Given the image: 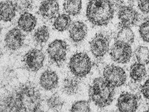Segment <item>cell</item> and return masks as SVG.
Returning a JSON list of instances; mask_svg holds the SVG:
<instances>
[{
  "instance_id": "cell-1",
  "label": "cell",
  "mask_w": 149,
  "mask_h": 112,
  "mask_svg": "<svg viewBox=\"0 0 149 112\" xmlns=\"http://www.w3.org/2000/svg\"><path fill=\"white\" fill-rule=\"evenodd\" d=\"M115 6L110 0H90L86 7V15L93 25H107L113 18Z\"/></svg>"
},
{
  "instance_id": "cell-2",
  "label": "cell",
  "mask_w": 149,
  "mask_h": 112,
  "mask_svg": "<svg viewBox=\"0 0 149 112\" xmlns=\"http://www.w3.org/2000/svg\"><path fill=\"white\" fill-rule=\"evenodd\" d=\"M115 88L101 77L95 78L89 86V98L97 107L103 108L110 105L114 99Z\"/></svg>"
},
{
  "instance_id": "cell-3",
  "label": "cell",
  "mask_w": 149,
  "mask_h": 112,
  "mask_svg": "<svg viewBox=\"0 0 149 112\" xmlns=\"http://www.w3.org/2000/svg\"><path fill=\"white\" fill-rule=\"evenodd\" d=\"M68 68L74 76L78 78L85 77L90 73L92 62L88 55L84 52H77L70 58Z\"/></svg>"
},
{
  "instance_id": "cell-4",
  "label": "cell",
  "mask_w": 149,
  "mask_h": 112,
  "mask_svg": "<svg viewBox=\"0 0 149 112\" xmlns=\"http://www.w3.org/2000/svg\"><path fill=\"white\" fill-rule=\"evenodd\" d=\"M103 77L110 85L114 88L123 85L127 80L125 70L122 67L110 64L107 65L103 71Z\"/></svg>"
},
{
  "instance_id": "cell-5",
  "label": "cell",
  "mask_w": 149,
  "mask_h": 112,
  "mask_svg": "<svg viewBox=\"0 0 149 112\" xmlns=\"http://www.w3.org/2000/svg\"><path fill=\"white\" fill-rule=\"evenodd\" d=\"M132 54L131 45L115 39L110 51L109 55L114 62L121 64L130 61Z\"/></svg>"
},
{
  "instance_id": "cell-6",
  "label": "cell",
  "mask_w": 149,
  "mask_h": 112,
  "mask_svg": "<svg viewBox=\"0 0 149 112\" xmlns=\"http://www.w3.org/2000/svg\"><path fill=\"white\" fill-rule=\"evenodd\" d=\"M110 38L109 34L102 32L97 33L89 43L90 50L96 58L104 57L109 52Z\"/></svg>"
},
{
  "instance_id": "cell-7",
  "label": "cell",
  "mask_w": 149,
  "mask_h": 112,
  "mask_svg": "<svg viewBox=\"0 0 149 112\" xmlns=\"http://www.w3.org/2000/svg\"><path fill=\"white\" fill-rule=\"evenodd\" d=\"M116 6L117 8V17L119 20L118 28L123 27H131L139 22L140 14L133 6Z\"/></svg>"
},
{
  "instance_id": "cell-8",
  "label": "cell",
  "mask_w": 149,
  "mask_h": 112,
  "mask_svg": "<svg viewBox=\"0 0 149 112\" xmlns=\"http://www.w3.org/2000/svg\"><path fill=\"white\" fill-rule=\"evenodd\" d=\"M68 48V45L65 41L56 39L48 45L47 50L51 60L60 65L66 60Z\"/></svg>"
},
{
  "instance_id": "cell-9",
  "label": "cell",
  "mask_w": 149,
  "mask_h": 112,
  "mask_svg": "<svg viewBox=\"0 0 149 112\" xmlns=\"http://www.w3.org/2000/svg\"><path fill=\"white\" fill-rule=\"evenodd\" d=\"M45 56L41 50L32 48L24 55V62L26 67L31 71L36 72L43 66Z\"/></svg>"
},
{
  "instance_id": "cell-10",
  "label": "cell",
  "mask_w": 149,
  "mask_h": 112,
  "mask_svg": "<svg viewBox=\"0 0 149 112\" xmlns=\"http://www.w3.org/2000/svg\"><path fill=\"white\" fill-rule=\"evenodd\" d=\"M25 36L19 28L14 27L6 34L4 42L6 48L10 51H16L23 45Z\"/></svg>"
},
{
  "instance_id": "cell-11",
  "label": "cell",
  "mask_w": 149,
  "mask_h": 112,
  "mask_svg": "<svg viewBox=\"0 0 149 112\" xmlns=\"http://www.w3.org/2000/svg\"><path fill=\"white\" fill-rule=\"evenodd\" d=\"M116 106L120 112L135 111L138 107L137 98L133 94L123 92L118 98Z\"/></svg>"
},
{
  "instance_id": "cell-12",
  "label": "cell",
  "mask_w": 149,
  "mask_h": 112,
  "mask_svg": "<svg viewBox=\"0 0 149 112\" xmlns=\"http://www.w3.org/2000/svg\"><path fill=\"white\" fill-rule=\"evenodd\" d=\"M88 32L86 25L83 21L77 20L72 22L69 28L70 39L73 42L79 43L86 38Z\"/></svg>"
},
{
  "instance_id": "cell-13",
  "label": "cell",
  "mask_w": 149,
  "mask_h": 112,
  "mask_svg": "<svg viewBox=\"0 0 149 112\" xmlns=\"http://www.w3.org/2000/svg\"><path fill=\"white\" fill-rule=\"evenodd\" d=\"M59 78L57 73L54 71L47 69L41 74L39 80L40 86L47 91H51L58 86Z\"/></svg>"
},
{
  "instance_id": "cell-14",
  "label": "cell",
  "mask_w": 149,
  "mask_h": 112,
  "mask_svg": "<svg viewBox=\"0 0 149 112\" xmlns=\"http://www.w3.org/2000/svg\"><path fill=\"white\" fill-rule=\"evenodd\" d=\"M59 10V5L56 0H45L40 5L38 12L43 18L49 20L56 18Z\"/></svg>"
},
{
  "instance_id": "cell-15",
  "label": "cell",
  "mask_w": 149,
  "mask_h": 112,
  "mask_svg": "<svg viewBox=\"0 0 149 112\" xmlns=\"http://www.w3.org/2000/svg\"><path fill=\"white\" fill-rule=\"evenodd\" d=\"M37 24V19L28 12L22 13L17 22L18 28L24 32L29 33L34 29Z\"/></svg>"
},
{
  "instance_id": "cell-16",
  "label": "cell",
  "mask_w": 149,
  "mask_h": 112,
  "mask_svg": "<svg viewBox=\"0 0 149 112\" xmlns=\"http://www.w3.org/2000/svg\"><path fill=\"white\" fill-rule=\"evenodd\" d=\"M0 19L5 22L11 21L16 15L14 4L11 0H6L0 3Z\"/></svg>"
},
{
  "instance_id": "cell-17",
  "label": "cell",
  "mask_w": 149,
  "mask_h": 112,
  "mask_svg": "<svg viewBox=\"0 0 149 112\" xmlns=\"http://www.w3.org/2000/svg\"><path fill=\"white\" fill-rule=\"evenodd\" d=\"M78 78L75 76H69L63 80L62 89L65 94L73 95L77 94L79 90L80 82Z\"/></svg>"
},
{
  "instance_id": "cell-18",
  "label": "cell",
  "mask_w": 149,
  "mask_h": 112,
  "mask_svg": "<svg viewBox=\"0 0 149 112\" xmlns=\"http://www.w3.org/2000/svg\"><path fill=\"white\" fill-rule=\"evenodd\" d=\"M147 72L145 65L138 62L130 67V76L132 79L137 83L140 82L146 77Z\"/></svg>"
},
{
  "instance_id": "cell-19",
  "label": "cell",
  "mask_w": 149,
  "mask_h": 112,
  "mask_svg": "<svg viewBox=\"0 0 149 112\" xmlns=\"http://www.w3.org/2000/svg\"><path fill=\"white\" fill-rule=\"evenodd\" d=\"M72 23L70 15L66 13L58 15L55 19L53 26L56 30L63 32L69 29Z\"/></svg>"
},
{
  "instance_id": "cell-20",
  "label": "cell",
  "mask_w": 149,
  "mask_h": 112,
  "mask_svg": "<svg viewBox=\"0 0 149 112\" xmlns=\"http://www.w3.org/2000/svg\"><path fill=\"white\" fill-rule=\"evenodd\" d=\"M63 9L70 15L75 16L79 14L82 6V0H65Z\"/></svg>"
},
{
  "instance_id": "cell-21",
  "label": "cell",
  "mask_w": 149,
  "mask_h": 112,
  "mask_svg": "<svg viewBox=\"0 0 149 112\" xmlns=\"http://www.w3.org/2000/svg\"><path fill=\"white\" fill-rule=\"evenodd\" d=\"M118 29L115 39L130 45L134 42V34L130 27H123Z\"/></svg>"
},
{
  "instance_id": "cell-22",
  "label": "cell",
  "mask_w": 149,
  "mask_h": 112,
  "mask_svg": "<svg viewBox=\"0 0 149 112\" xmlns=\"http://www.w3.org/2000/svg\"><path fill=\"white\" fill-rule=\"evenodd\" d=\"M49 33L48 27L45 25L41 26L37 29L33 35L34 41L38 44L45 43L48 41Z\"/></svg>"
},
{
  "instance_id": "cell-23",
  "label": "cell",
  "mask_w": 149,
  "mask_h": 112,
  "mask_svg": "<svg viewBox=\"0 0 149 112\" xmlns=\"http://www.w3.org/2000/svg\"><path fill=\"white\" fill-rule=\"evenodd\" d=\"M134 54L138 62L144 65L149 64V48L148 47L139 46L135 49Z\"/></svg>"
},
{
  "instance_id": "cell-24",
  "label": "cell",
  "mask_w": 149,
  "mask_h": 112,
  "mask_svg": "<svg viewBox=\"0 0 149 112\" xmlns=\"http://www.w3.org/2000/svg\"><path fill=\"white\" fill-rule=\"evenodd\" d=\"M64 103L63 99L58 94H55L46 100L48 108L51 110L59 111L62 108Z\"/></svg>"
},
{
  "instance_id": "cell-25",
  "label": "cell",
  "mask_w": 149,
  "mask_h": 112,
  "mask_svg": "<svg viewBox=\"0 0 149 112\" xmlns=\"http://www.w3.org/2000/svg\"><path fill=\"white\" fill-rule=\"evenodd\" d=\"M70 110L71 112L91 111L89 101L85 100L77 101L74 102Z\"/></svg>"
},
{
  "instance_id": "cell-26",
  "label": "cell",
  "mask_w": 149,
  "mask_h": 112,
  "mask_svg": "<svg viewBox=\"0 0 149 112\" xmlns=\"http://www.w3.org/2000/svg\"><path fill=\"white\" fill-rule=\"evenodd\" d=\"M139 32L142 40L149 43V18L146 19L140 24Z\"/></svg>"
},
{
  "instance_id": "cell-27",
  "label": "cell",
  "mask_w": 149,
  "mask_h": 112,
  "mask_svg": "<svg viewBox=\"0 0 149 112\" xmlns=\"http://www.w3.org/2000/svg\"><path fill=\"white\" fill-rule=\"evenodd\" d=\"M14 4L16 11L22 13L30 10L32 6L31 0H15Z\"/></svg>"
},
{
  "instance_id": "cell-28",
  "label": "cell",
  "mask_w": 149,
  "mask_h": 112,
  "mask_svg": "<svg viewBox=\"0 0 149 112\" xmlns=\"http://www.w3.org/2000/svg\"><path fill=\"white\" fill-rule=\"evenodd\" d=\"M137 6L143 13L147 14L149 13V0H137Z\"/></svg>"
},
{
  "instance_id": "cell-29",
  "label": "cell",
  "mask_w": 149,
  "mask_h": 112,
  "mask_svg": "<svg viewBox=\"0 0 149 112\" xmlns=\"http://www.w3.org/2000/svg\"><path fill=\"white\" fill-rule=\"evenodd\" d=\"M141 92L144 97L149 100V78L141 87Z\"/></svg>"
},
{
  "instance_id": "cell-30",
  "label": "cell",
  "mask_w": 149,
  "mask_h": 112,
  "mask_svg": "<svg viewBox=\"0 0 149 112\" xmlns=\"http://www.w3.org/2000/svg\"><path fill=\"white\" fill-rule=\"evenodd\" d=\"M128 86L130 90L132 92L135 91L138 88L137 82L133 80L129 82L128 83Z\"/></svg>"
}]
</instances>
